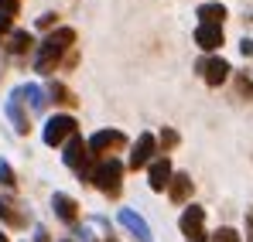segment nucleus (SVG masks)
Wrapping results in <instances>:
<instances>
[{"instance_id":"obj_16","label":"nucleus","mask_w":253,"mask_h":242,"mask_svg":"<svg viewBox=\"0 0 253 242\" xmlns=\"http://www.w3.org/2000/svg\"><path fill=\"white\" fill-rule=\"evenodd\" d=\"M17 96H21V99H28L35 113H44V106H48V96H44V89H42V85H35V82L21 85V89H17Z\"/></svg>"},{"instance_id":"obj_12","label":"nucleus","mask_w":253,"mask_h":242,"mask_svg":"<svg viewBox=\"0 0 253 242\" xmlns=\"http://www.w3.org/2000/svg\"><path fill=\"white\" fill-rule=\"evenodd\" d=\"M202 225H206V208H199V205H192V208H185L181 211V218H178V229L192 239V236H199L202 232Z\"/></svg>"},{"instance_id":"obj_2","label":"nucleus","mask_w":253,"mask_h":242,"mask_svg":"<svg viewBox=\"0 0 253 242\" xmlns=\"http://www.w3.org/2000/svg\"><path fill=\"white\" fill-rule=\"evenodd\" d=\"M92 184L106 195V198H117L120 195V188H124V164L120 161H99L92 167Z\"/></svg>"},{"instance_id":"obj_25","label":"nucleus","mask_w":253,"mask_h":242,"mask_svg":"<svg viewBox=\"0 0 253 242\" xmlns=\"http://www.w3.org/2000/svg\"><path fill=\"white\" fill-rule=\"evenodd\" d=\"M240 51H243L247 58H253V41H250V38H243V41H240Z\"/></svg>"},{"instance_id":"obj_28","label":"nucleus","mask_w":253,"mask_h":242,"mask_svg":"<svg viewBox=\"0 0 253 242\" xmlns=\"http://www.w3.org/2000/svg\"><path fill=\"white\" fill-rule=\"evenodd\" d=\"M247 242H253V211H247Z\"/></svg>"},{"instance_id":"obj_1","label":"nucleus","mask_w":253,"mask_h":242,"mask_svg":"<svg viewBox=\"0 0 253 242\" xmlns=\"http://www.w3.org/2000/svg\"><path fill=\"white\" fill-rule=\"evenodd\" d=\"M76 44V31L72 28H58V31H51L48 38L38 44V58H35V69L48 75V72H55V65L62 62V55L69 51Z\"/></svg>"},{"instance_id":"obj_27","label":"nucleus","mask_w":253,"mask_h":242,"mask_svg":"<svg viewBox=\"0 0 253 242\" xmlns=\"http://www.w3.org/2000/svg\"><path fill=\"white\" fill-rule=\"evenodd\" d=\"M51 24H55V14H42L38 17V28H51Z\"/></svg>"},{"instance_id":"obj_23","label":"nucleus","mask_w":253,"mask_h":242,"mask_svg":"<svg viewBox=\"0 0 253 242\" xmlns=\"http://www.w3.org/2000/svg\"><path fill=\"white\" fill-rule=\"evenodd\" d=\"M212 242H240V236H236V229H219L212 236Z\"/></svg>"},{"instance_id":"obj_3","label":"nucleus","mask_w":253,"mask_h":242,"mask_svg":"<svg viewBox=\"0 0 253 242\" xmlns=\"http://www.w3.org/2000/svg\"><path fill=\"white\" fill-rule=\"evenodd\" d=\"M62 161L69 164L76 174H79V181H92V157H89V150H85V140L76 133V137H69L65 140V154H62Z\"/></svg>"},{"instance_id":"obj_10","label":"nucleus","mask_w":253,"mask_h":242,"mask_svg":"<svg viewBox=\"0 0 253 242\" xmlns=\"http://www.w3.org/2000/svg\"><path fill=\"white\" fill-rule=\"evenodd\" d=\"M192 191H195L192 174H171V181H168V198L174 205H185L188 198H192Z\"/></svg>"},{"instance_id":"obj_9","label":"nucleus","mask_w":253,"mask_h":242,"mask_svg":"<svg viewBox=\"0 0 253 242\" xmlns=\"http://www.w3.org/2000/svg\"><path fill=\"white\" fill-rule=\"evenodd\" d=\"M120 225H124V229L137 242H151V239H154V236H151V225H147L137 211H130V208H124V211H120Z\"/></svg>"},{"instance_id":"obj_17","label":"nucleus","mask_w":253,"mask_h":242,"mask_svg":"<svg viewBox=\"0 0 253 242\" xmlns=\"http://www.w3.org/2000/svg\"><path fill=\"white\" fill-rule=\"evenodd\" d=\"M31 44H35L31 31H10V35L3 38V48H7L10 55H24V51H28Z\"/></svg>"},{"instance_id":"obj_14","label":"nucleus","mask_w":253,"mask_h":242,"mask_svg":"<svg viewBox=\"0 0 253 242\" xmlns=\"http://www.w3.org/2000/svg\"><path fill=\"white\" fill-rule=\"evenodd\" d=\"M0 222L14 225V229H24L31 222V211H21V205L10 202V198H0Z\"/></svg>"},{"instance_id":"obj_11","label":"nucleus","mask_w":253,"mask_h":242,"mask_svg":"<svg viewBox=\"0 0 253 242\" xmlns=\"http://www.w3.org/2000/svg\"><path fill=\"white\" fill-rule=\"evenodd\" d=\"M3 109H7V116H10V123H14V130L24 137L28 130H31V123H28V113H24V106H21V96H17V89L7 96V103H3Z\"/></svg>"},{"instance_id":"obj_22","label":"nucleus","mask_w":253,"mask_h":242,"mask_svg":"<svg viewBox=\"0 0 253 242\" xmlns=\"http://www.w3.org/2000/svg\"><path fill=\"white\" fill-rule=\"evenodd\" d=\"M0 184H3V188H14V184H17V177H14V167H10L7 161H0Z\"/></svg>"},{"instance_id":"obj_30","label":"nucleus","mask_w":253,"mask_h":242,"mask_svg":"<svg viewBox=\"0 0 253 242\" xmlns=\"http://www.w3.org/2000/svg\"><path fill=\"white\" fill-rule=\"evenodd\" d=\"M188 242H209V236H206V232H199V236H192Z\"/></svg>"},{"instance_id":"obj_19","label":"nucleus","mask_w":253,"mask_h":242,"mask_svg":"<svg viewBox=\"0 0 253 242\" xmlns=\"http://www.w3.org/2000/svg\"><path fill=\"white\" fill-rule=\"evenodd\" d=\"M44 96H51V99H55L58 106H76V103H79V99H76V96H72V92H69V89L62 85V82H51V89H48Z\"/></svg>"},{"instance_id":"obj_6","label":"nucleus","mask_w":253,"mask_h":242,"mask_svg":"<svg viewBox=\"0 0 253 242\" xmlns=\"http://www.w3.org/2000/svg\"><path fill=\"white\" fill-rule=\"evenodd\" d=\"M154 154H158V140H154L151 133H140L137 143H133V154H130V167H133V171L147 167V164L154 161Z\"/></svg>"},{"instance_id":"obj_20","label":"nucleus","mask_w":253,"mask_h":242,"mask_svg":"<svg viewBox=\"0 0 253 242\" xmlns=\"http://www.w3.org/2000/svg\"><path fill=\"white\" fill-rule=\"evenodd\" d=\"M154 140H158V143H161V147H165V150H174V147H178V140H181V137H178V133H174V130H171V126H165V130H161V137H154Z\"/></svg>"},{"instance_id":"obj_21","label":"nucleus","mask_w":253,"mask_h":242,"mask_svg":"<svg viewBox=\"0 0 253 242\" xmlns=\"http://www.w3.org/2000/svg\"><path fill=\"white\" fill-rule=\"evenodd\" d=\"M17 14H21V0H0V17L14 21Z\"/></svg>"},{"instance_id":"obj_29","label":"nucleus","mask_w":253,"mask_h":242,"mask_svg":"<svg viewBox=\"0 0 253 242\" xmlns=\"http://www.w3.org/2000/svg\"><path fill=\"white\" fill-rule=\"evenodd\" d=\"M35 242H48V232L44 229H35Z\"/></svg>"},{"instance_id":"obj_13","label":"nucleus","mask_w":253,"mask_h":242,"mask_svg":"<svg viewBox=\"0 0 253 242\" xmlns=\"http://www.w3.org/2000/svg\"><path fill=\"white\" fill-rule=\"evenodd\" d=\"M51 208H55V215H58L65 225H76V222H79V205H76V198L55 191V195H51Z\"/></svg>"},{"instance_id":"obj_18","label":"nucleus","mask_w":253,"mask_h":242,"mask_svg":"<svg viewBox=\"0 0 253 242\" xmlns=\"http://www.w3.org/2000/svg\"><path fill=\"white\" fill-rule=\"evenodd\" d=\"M199 17H202V24H219V28H222L226 7H222V3H202V7H199Z\"/></svg>"},{"instance_id":"obj_32","label":"nucleus","mask_w":253,"mask_h":242,"mask_svg":"<svg viewBox=\"0 0 253 242\" xmlns=\"http://www.w3.org/2000/svg\"><path fill=\"white\" fill-rule=\"evenodd\" d=\"M250 21H253V17H250Z\"/></svg>"},{"instance_id":"obj_26","label":"nucleus","mask_w":253,"mask_h":242,"mask_svg":"<svg viewBox=\"0 0 253 242\" xmlns=\"http://www.w3.org/2000/svg\"><path fill=\"white\" fill-rule=\"evenodd\" d=\"M7 35H10V21H7V17H0V44H3Z\"/></svg>"},{"instance_id":"obj_24","label":"nucleus","mask_w":253,"mask_h":242,"mask_svg":"<svg viewBox=\"0 0 253 242\" xmlns=\"http://www.w3.org/2000/svg\"><path fill=\"white\" fill-rule=\"evenodd\" d=\"M236 85H240V92H243L247 99H253V82L247 79V75H240V82H236Z\"/></svg>"},{"instance_id":"obj_4","label":"nucleus","mask_w":253,"mask_h":242,"mask_svg":"<svg viewBox=\"0 0 253 242\" xmlns=\"http://www.w3.org/2000/svg\"><path fill=\"white\" fill-rule=\"evenodd\" d=\"M44 143L48 147H62L69 137H76V120L72 116H51V120L44 123Z\"/></svg>"},{"instance_id":"obj_31","label":"nucleus","mask_w":253,"mask_h":242,"mask_svg":"<svg viewBox=\"0 0 253 242\" xmlns=\"http://www.w3.org/2000/svg\"><path fill=\"white\" fill-rule=\"evenodd\" d=\"M0 242H10V239H7V236H3V232H0Z\"/></svg>"},{"instance_id":"obj_5","label":"nucleus","mask_w":253,"mask_h":242,"mask_svg":"<svg viewBox=\"0 0 253 242\" xmlns=\"http://www.w3.org/2000/svg\"><path fill=\"white\" fill-rule=\"evenodd\" d=\"M124 143H126V137L120 130H99V133H92L85 140V150H89V157H96V154H106V150H120Z\"/></svg>"},{"instance_id":"obj_8","label":"nucleus","mask_w":253,"mask_h":242,"mask_svg":"<svg viewBox=\"0 0 253 242\" xmlns=\"http://www.w3.org/2000/svg\"><path fill=\"white\" fill-rule=\"evenodd\" d=\"M199 72H202V79L209 82V85H222V82L229 79V62L226 58H202L199 62Z\"/></svg>"},{"instance_id":"obj_15","label":"nucleus","mask_w":253,"mask_h":242,"mask_svg":"<svg viewBox=\"0 0 253 242\" xmlns=\"http://www.w3.org/2000/svg\"><path fill=\"white\" fill-rule=\"evenodd\" d=\"M222 28L219 24H199V31H195V44L199 48H206V51H215V48H222Z\"/></svg>"},{"instance_id":"obj_7","label":"nucleus","mask_w":253,"mask_h":242,"mask_svg":"<svg viewBox=\"0 0 253 242\" xmlns=\"http://www.w3.org/2000/svg\"><path fill=\"white\" fill-rule=\"evenodd\" d=\"M171 161L168 157H154V161L147 164V184H151V191H165L171 181Z\"/></svg>"}]
</instances>
